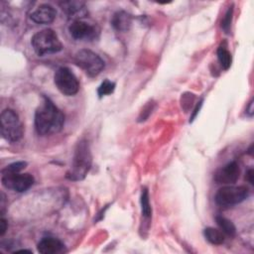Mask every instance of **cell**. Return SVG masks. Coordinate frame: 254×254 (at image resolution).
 <instances>
[{"instance_id":"19","label":"cell","mask_w":254,"mask_h":254,"mask_svg":"<svg viewBox=\"0 0 254 254\" xmlns=\"http://www.w3.org/2000/svg\"><path fill=\"white\" fill-rule=\"evenodd\" d=\"M115 89V83L113 81H110L108 79H105L104 81L101 82V84L98 86L97 88V94L98 96L101 98L103 96L109 95L111 93H113Z\"/></svg>"},{"instance_id":"5","label":"cell","mask_w":254,"mask_h":254,"mask_svg":"<svg viewBox=\"0 0 254 254\" xmlns=\"http://www.w3.org/2000/svg\"><path fill=\"white\" fill-rule=\"evenodd\" d=\"M74 63L91 77L98 75L105 65L104 61L96 53L87 49L79 50L75 54Z\"/></svg>"},{"instance_id":"25","label":"cell","mask_w":254,"mask_h":254,"mask_svg":"<svg viewBox=\"0 0 254 254\" xmlns=\"http://www.w3.org/2000/svg\"><path fill=\"white\" fill-rule=\"evenodd\" d=\"M201 103H202V100H200V101L198 102V104H196V106H195V108H194V110H193V113H192V115H191V117H190V121H192V120H193V118L196 116L197 112H198V111H199V109H200Z\"/></svg>"},{"instance_id":"24","label":"cell","mask_w":254,"mask_h":254,"mask_svg":"<svg viewBox=\"0 0 254 254\" xmlns=\"http://www.w3.org/2000/svg\"><path fill=\"white\" fill-rule=\"evenodd\" d=\"M253 112H254V108H253V99H251L248 103V106L246 107V114L248 116H252L253 115Z\"/></svg>"},{"instance_id":"17","label":"cell","mask_w":254,"mask_h":254,"mask_svg":"<svg viewBox=\"0 0 254 254\" xmlns=\"http://www.w3.org/2000/svg\"><path fill=\"white\" fill-rule=\"evenodd\" d=\"M140 202H141V211L144 217L150 218L152 215V207L150 204V199H149V191L147 188H143L141 191V196H140Z\"/></svg>"},{"instance_id":"8","label":"cell","mask_w":254,"mask_h":254,"mask_svg":"<svg viewBox=\"0 0 254 254\" xmlns=\"http://www.w3.org/2000/svg\"><path fill=\"white\" fill-rule=\"evenodd\" d=\"M34 177L28 173H8L2 174V186L8 190L17 192H24L28 190L34 184Z\"/></svg>"},{"instance_id":"1","label":"cell","mask_w":254,"mask_h":254,"mask_svg":"<svg viewBox=\"0 0 254 254\" xmlns=\"http://www.w3.org/2000/svg\"><path fill=\"white\" fill-rule=\"evenodd\" d=\"M64 124V115L54 102L44 96L35 113V128L39 135L50 136L59 133Z\"/></svg>"},{"instance_id":"12","label":"cell","mask_w":254,"mask_h":254,"mask_svg":"<svg viewBox=\"0 0 254 254\" xmlns=\"http://www.w3.org/2000/svg\"><path fill=\"white\" fill-rule=\"evenodd\" d=\"M57 11L50 4H42L31 14L30 19L37 24H50L56 19Z\"/></svg>"},{"instance_id":"13","label":"cell","mask_w":254,"mask_h":254,"mask_svg":"<svg viewBox=\"0 0 254 254\" xmlns=\"http://www.w3.org/2000/svg\"><path fill=\"white\" fill-rule=\"evenodd\" d=\"M38 251L42 254H58L64 251V244L55 237H44L37 245Z\"/></svg>"},{"instance_id":"27","label":"cell","mask_w":254,"mask_h":254,"mask_svg":"<svg viewBox=\"0 0 254 254\" xmlns=\"http://www.w3.org/2000/svg\"><path fill=\"white\" fill-rule=\"evenodd\" d=\"M16 252H31V251H30V250H25V249H24V250H18V251H16Z\"/></svg>"},{"instance_id":"15","label":"cell","mask_w":254,"mask_h":254,"mask_svg":"<svg viewBox=\"0 0 254 254\" xmlns=\"http://www.w3.org/2000/svg\"><path fill=\"white\" fill-rule=\"evenodd\" d=\"M203 235L205 239L214 245H220L224 242V235L223 232L219 229L213 228V227H206L203 230Z\"/></svg>"},{"instance_id":"3","label":"cell","mask_w":254,"mask_h":254,"mask_svg":"<svg viewBox=\"0 0 254 254\" xmlns=\"http://www.w3.org/2000/svg\"><path fill=\"white\" fill-rule=\"evenodd\" d=\"M35 53L40 56L59 53L63 50V44L53 29H44L37 32L31 40Z\"/></svg>"},{"instance_id":"4","label":"cell","mask_w":254,"mask_h":254,"mask_svg":"<svg viewBox=\"0 0 254 254\" xmlns=\"http://www.w3.org/2000/svg\"><path fill=\"white\" fill-rule=\"evenodd\" d=\"M1 134L9 142L19 141L24 134V127L19 115L13 109H4L1 113Z\"/></svg>"},{"instance_id":"16","label":"cell","mask_w":254,"mask_h":254,"mask_svg":"<svg viewBox=\"0 0 254 254\" xmlns=\"http://www.w3.org/2000/svg\"><path fill=\"white\" fill-rule=\"evenodd\" d=\"M215 220H216V223L217 225L219 226L220 230L230 236V237H234L235 234H236V227L235 225L233 224V222L231 220H229L228 218L224 217V216H221V215H217L215 216Z\"/></svg>"},{"instance_id":"6","label":"cell","mask_w":254,"mask_h":254,"mask_svg":"<svg viewBox=\"0 0 254 254\" xmlns=\"http://www.w3.org/2000/svg\"><path fill=\"white\" fill-rule=\"evenodd\" d=\"M249 190L244 186H225L219 189L215 194V202L220 206H232L245 200Z\"/></svg>"},{"instance_id":"14","label":"cell","mask_w":254,"mask_h":254,"mask_svg":"<svg viewBox=\"0 0 254 254\" xmlns=\"http://www.w3.org/2000/svg\"><path fill=\"white\" fill-rule=\"evenodd\" d=\"M111 24L116 31L127 32L131 28L132 17L126 11H118L113 15L111 19Z\"/></svg>"},{"instance_id":"22","label":"cell","mask_w":254,"mask_h":254,"mask_svg":"<svg viewBox=\"0 0 254 254\" xmlns=\"http://www.w3.org/2000/svg\"><path fill=\"white\" fill-rule=\"evenodd\" d=\"M153 105H154L153 103H148L144 107V109L142 110V112H141V114H140V116L138 118V121H144V120H146L148 118V116L151 114V112L153 110Z\"/></svg>"},{"instance_id":"26","label":"cell","mask_w":254,"mask_h":254,"mask_svg":"<svg viewBox=\"0 0 254 254\" xmlns=\"http://www.w3.org/2000/svg\"><path fill=\"white\" fill-rule=\"evenodd\" d=\"M246 178H247L248 182H249L251 185L254 184V183H253V170H252V169H249V170H248V172H247V174H246Z\"/></svg>"},{"instance_id":"23","label":"cell","mask_w":254,"mask_h":254,"mask_svg":"<svg viewBox=\"0 0 254 254\" xmlns=\"http://www.w3.org/2000/svg\"><path fill=\"white\" fill-rule=\"evenodd\" d=\"M6 229H7V221L2 217V218L0 219V235H1V236L4 235Z\"/></svg>"},{"instance_id":"9","label":"cell","mask_w":254,"mask_h":254,"mask_svg":"<svg viewBox=\"0 0 254 254\" xmlns=\"http://www.w3.org/2000/svg\"><path fill=\"white\" fill-rule=\"evenodd\" d=\"M70 36L78 41H93L98 37L99 30L95 25H91L82 20L72 21L68 26Z\"/></svg>"},{"instance_id":"20","label":"cell","mask_w":254,"mask_h":254,"mask_svg":"<svg viewBox=\"0 0 254 254\" xmlns=\"http://www.w3.org/2000/svg\"><path fill=\"white\" fill-rule=\"evenodd\" d=\"M27 166V163L24 161H18L15 163H12L8 166H6L1 173L2 174H8V173H20L22 170H24Z\"/></svg>"},{"instance_id":"11","label":"cell","mask_w":254,"mask_h":254,"mask_svg":"<svg viewBox=\"0 0 254 254\" xmlns=\"http://www.w3.org/2000/svg\"><path fill=\"white\" fill-rule=\"evenodd\" d=\"M60 6L67 18L71 19L72 21L81 20L88 14L85 3L82 1H63L60 3Z\"/></svg>"},{"instance_id":"10","label":"cell","mask_w":254,"mask_h":254,"mask_svg":"<svg viewBox=\"0 0 254 254\" xmlns=\"http://www.w3.org/2000/svg\"><path fill=\"white\" fill-rule=\"evenodd\" d=\"M240 175V168L237 162L232 161L219 168L213 176L216 184L219 185H232L236 183Z\"/></svg>"},{"instance_id":"21","label":"cell","mask_w":254,"mask_h":254,"mask_svg":"<svg viewBox=\"0 0 254 254\" xmlns=\"http://www.w3.org/2000/svg\"><path fill=\"white\" fill-rule=\"evenodd\" d=\"M232 15H233V8L229 7V9L225 13V16L221 22V28L225 31V33L229 32V29L231 26V21H232Z\"/></svg>"},{"instance_id":"2","label":"cell","mask_w":254,"mask_h":254,"mask_svg":"<svg viewBox=\"0 0 254 254\" xmlns=\"http://www.w3.org/2000/svg\"><path fill=\"white\" fill-rule=\"evenodd\" d=\"M92 163L89 144L86 140H80L74 149L72 163L66 172V178L70 181H81L87 175Z\"/></svg>"},{"instance_id":"7","label":"cell","mask_w":254,"mask_h":254,"mask_svg":"<svg viewBox=\"0 0 254 254\" xmlns=\"http://www.w3.org/2000/svg\"><path fill=\"white\" fill-rule=\"evenodd\" d=\"M54 81L57 88L66 96L74 95L79 90V82L76 76L66 66L57 69L54 75Z\"/></svg>"},{"instance_id":"18","label":"cell","mask_w":254,"mask_h":254,"mask_svg":"<svg viewBox=\"0 0 254 254\" xmlns=\"http://www.w3.org/2000/svg\"><path fill=\"white\" fill-rule=\"evenodd\" d=\"M217 59H218V62L223 69L227 70L230 67L232 58H231V54L225 47L220 46L217 49Z\"/></svg>"}]
</instances>
